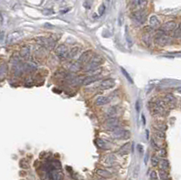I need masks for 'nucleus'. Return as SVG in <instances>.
Instances as JSON below:
<instances>
[{
  "label": "nucleus",
  "mask_w": 181,
  "mask_h": 180,
  "mask_svg": "<svg viewBox=\"0 0 181 180\" xmlns=\"http://www.w3.org/2000/svg\"><path fill=\"white\" fill-rule=\"evenodd\" d=\"M104 127L107 129L110 130V131H114L115 129L120 128V120H119L118 118H109V119L105 120Z\"/></svg>",
  "instance_id": "4"
},
{
  "label": "nucleus",
  "mask_w": 181,
  "mask_h": 180,
  "mask_svg": "<svg viewBox=\"0 0 181 180\" xmlns=\"http://www.w3.org/2000/svg\"><path fill=\"white\" fill-rule=\"evenodd\" d=\"M159 167L161 170H165L167 171V169L169 168V162H168V160L166 158H163L159 161Z\"/></svg>",
  "instance_id": "23"
},
{
  "label": "nucleus",
  "mask_w": 181,
  "mask_h": 180,
  "mask_svg": "<svg viewBox=\"0 0 181 180\" xmlns=\"http://www.w3.org/2000/svg\"><path fill=\"white\" fill-rule=\"evenodd\" d=\"M121 72H122V74H123V75L124 76H125V78L129 81V82L130 83H132V84H133L134 83H133V80H132V77H130V75H129V72L125 70V69H124V68L123 67H121Z\"/></svg>",
  "instance_id": "26"
},
{
  "label": "nucleus",
  "mask_w": 181,
  "mask_h": 180,
  "mask_svg": "<svg viewBox=\"0 0 181 180\" xmlns=\"http://www.w3.org/2000/svg\"><path fill=\"white\" fill-rule=\"evenodd\" d=\"M96 174H97L99 177H101L102 178H110L112 176L110 172H109L108 170H106V169H102V168L97 169Z\"/></svg>",
  "instance_id": "16"
},
{
  "label": "nucleus",
  "mask_w": 181,
  "mask_h": 180,
  "mask_svg": "<svg viewBox=\"0 0 181 180\" xmlns=\"http://www.w3.org/2000/svg\"><path fill=\"white\" fill-rule=\"evenodd\" d=\"M102 64V58L100 56V55L96 54V55H92V58L90 59V61L87 63L86 66L84 67V71L89 72L92 70L96 69V68H99V66Z\"/></svg>",
  "instance_id": "1"
},
{
  "label": "nucleus",
  "mask_w": 181,
  "mask_h": 180,
  "mask_svg": "<svg viewBox=\"0 0 181 180\" xmlns=\"http://www.w3.org/2000/svg\"><path fill=\"white\" fill-rule=\"evenodd\" d=\"M110 102V98L105 97V96H100L96 99L95 103L98 106H103V105L107 104Z\"/></svg>",
  "instance_id": "17"
},
{
  "label": "nucleus",
  "mask_w": 181,
  "mask_h": 180,
  "mask_svg": "<svg viewBox=\"0 0 181 180\" xmlns=\"http://www.w3.org/2000/svg\"><path fill=\"white\" fill-rule=\"evenodd\" d=\"M114 161H115V158L112 156V155H108V156H106L104 159V162L108 165H112L114 163Z\"/></svg>",
  "instance_id": "27"
},
{
  "label": "nucleus",
  "mask_w": 181,
  "mask_h": 180,
  "mask_svg": "<svg viewBox=\"0 0 181 180\" xmlns=\"http://www.w3.org/2000/svg\"><path fill=\"white\" fill-rule=\"evenodd\" d=\"M35 42L38 43V45H42V46H45V47H47V45H48V38H46V37H43V36H37L35 38Z\"/></svg>",
  "instance_id": "18"
},
{
  "label": "nucleus",
  "mask_w": 181,
  "mask_h": 180,
  "mask_svg": "<svg viewBox=\"0 0 181 180\" xmlns=\"http://www.w3.org/2000/svg\"><path fill=\"white\" fill-rule=\"evenodd\" d=\"M101 75L100 74H98V75H92V76H89V77H86L83 81V85L87 86V85H90L93 83L97 82V81H99L100 79H101Z\"/></svg>",
  "instance_id": "13"
},
{
  "label": "nucleus",
  "mask_w": 181,
  "mask_h": 180,
  "mask_svg": "<svg viewBox=\"0 0 181 180\" xmlns=\"http://www.w3.org/2000/svg\"><path fill=\"white\" fill-rule=\"evenodd\" d=\"M159 157L162 158H165L167 157V150L166 148H160V150H159Z\"/></svg>",
  "instance_id": "35"
},
{
  "label": "nucleus",
  "mask_w": 181,
  "mask_h": 180,
  "mask_svg": "<svg viewBox=\"0 0 181 180\" xmlns=\"http://www.w3.org/2000/svg\"><path fill=\"white\" fill-rule=\"evenodd\" d=\"M150 161H151V165L152 166H158L159 165V158L158 156H156V155H153V156L151 157L150 158Z\"/></svg>",
  "instance_id": "28"
},
{
  "label": "nucleus",
  "mask_w": 181,
  "mask_h": 180,
  "mask_svg": "<svg viewBox=\"0 0 181 180\" xmlns=\"http://www.w3.org/2000/svg\"><path fill=\"white\" fill-rule=\"evenodd\" d=\"M136 110L138 111V112H140V102L139 99L136 102Z\"/></svg>",
  "instance_id": "41"
},
{
  "label": "nucleus",
  "mask_w": 181,
  "mask_h": 180,
  "mask_svg": "<svg viewBox=\"0 0 181 180\" xmlns=\"http://www.w3.org/2000/svg\"><path fill=\"white\" fill-rule=\"evenodd\" d=\"M155 102L157 103V104H159V106L163 107L164 109H167L168 106H169V105H168V103L165 101V99H157V100L155 101Z\"/></svg>",
  "instance_id": "25"
},
{
  "label": "nucleus",
  "mask_w": 181,
  "mask_h": 180,
  "mask_svg": "<svg viewBox=\"0 0 181 180\" xmlns=\"http://www.w3.org/2000/svg\"><path fill=\"white\" fill-rule=\"evenodd\" d=\"M169 41H170V38L166 35V33L164 32V31H162L161 29H160L159 32L157 33L155 39H154V42H155L156 45H161V46L167 45V43H169Z\"/></svg>",
  "instance_id": "2"
},
{
  "label": "nucleus",
  "mask_w": 181,
  "mask_h": 180,
  "mask_svg": "<svg viewBox=\"0 0 181 180\" xmlns=\"http://www.w3.org/2000/svg\"><path fill=\"white\" fill-rule=\"evenodd\" d=\"M104 12H105V5L102 4L101 7H99V15L100 16H102L104 14Z\"/></svg>",
  "instance_id": "39"
},
{
  "label": "nucleus",
  "mask_w": 181,
  "mask_h": 180,
  "mask_svg": "<svg viewBox=\"0 0 181 180\" xmlns=\"http://www.w3.org/2000/svg\"><path fill=\"white\" fill-rule=\"evenodd\" d=\"M117 112V110L115 107H110L107 111H106V115L109 116V118H111V117H113Z\"/></svg>",
  "instance_id": "30"
},
{
  "label": "nucleus",
  "mask_w": 181,
  "mask_h": 180,
  "mask_svg": "<svg viewBox=\"0 0 181 180\" xmlns=\"http://www.w3.org/2000/svg\"><path fill=\"white\" fill-rule=\"evenodd\" d=\"M55 76L57 78H67L69 76V73H67L64 71H60V72H57L55 73Z\"/></svg>",
  "instance_id": "31"
},
{
  "label": "nucleus",
  "mask_w": 181,
  "mask_h": 180,
  "mask_svg": "<svg viewBox=\"0 0 181 180\" xmlns=\"http://www.w3.org/2000/svg\"><path fill=\"white\" fill-rule=\"evenodd\" d=\"M164 99H165V101L168 103V105H169V106H173V105L176 104V98H175L170 93L166 94L165 97H164Z\"/></svg>",
  "instance_id": "22"
},
{
  "label": "nucleus",
  "mask_w": 181,
  "mask_h": 180,
  "mask_svg": "<svg viewBox=\"0 0 181 180\" xmlns=\"http://www.w3.org/2000/svg\"><path fill=\"white\" fill-rule=\"evenodd\" d=\"M150 145H151V147H152L153 150H155L159 151V150H160L159 147V145L157 144V142H156V141L154 140V139H150Z\"/></svg>",
  "instance_id": "33"
},
{
  "label": "nucleus",
  "mask_w": 181,
  "mask_h": 180,
  "mask_svg": "<svg viewBox=\"0 0 181 180\" xmlns=\"http://www.w3.org/2000/svg\"><path fill=\"white\" fill-rule=\"evenodd\" d=\"M148 22H149V24H150V26H152V27L159 26V24H160L159 19L158 18V16H151L149 17Z\"/></svg>",
  "instance_id": "20"
},
{
  "label": "nucleus",
  "mask_w": 181,
  "mask_h": 180,
  "mask_svg": "<svg viewBox=\"0 0 181 180\" xmlns=\"http://www.w3.org/2000/svg\"><path fill=\"white\" fill-rule=\"evenodd\" d=\"M159 177L162 180H167V173L165 170H159Z\"/></svg>",
  "instance_id": "34"
},
{
  "label": "nucleus",
  "mask_w": 181,
  "mask_h": 180,
  "mask_svg": "<svg viewBox=\"0 0 181 180\" xmlns=\"http://www.w3.org/2000/svg\"><path fill=\"white\" fill-rule=\"evenodd\" d=\"M112 138L117 139H128L130 137V132L127 129H121V127L115 129L114 131H112Z\"/></svg>",
  "instance_id": "3"
},
{
  "label": "nucleus",
  "mask_w": 181,
  "mask_h": 180,
  "mask_svg": "<svg viewBox=\"0 0 181 180\" xmlns=\"http://www.w3.org/2000/svg\"><path fill=\"white\" fill-rule=\"evenodd\" d=\"M149 110H150V112L154 115H158V116H162L166 114L167 109H164L163 107L159 106V104H157L155 102L151 103H149Z\"/></svg>",
  "instance_id": "5"
},
{
  "label": "nucleus",
  "mask_w": 181,
  "mask_h": 180,
  "mask_svg": "<svg viewBox=\"0 0 181 180\" xmlns=\"http://www.w3.org/2000/svg\"><path fill=\"white\" fill-rule=\"evenodd\" d=\"M24 35L22 31H13L10 34H8V35L7 36V43H15L17 40H19L20 38H22Z\"/></svg>",
  "instance_id": "7"
},
{
  "label": "nucleus",
  "mask_w": 181,
  "mask_h": 180,
  "mask_svg": "<svg viewBox=\"0 0 181 180\" xmlns=\"http://www.w3.org/2000/svg\"><path fill=\"white\" fill-rule=\"evenodd\" d=\"M156 128H157V129H159V130H161V131H165V130L167 129V126L165 125V124L159 123V124H158L157 126H156Z\"/></svg>",
  "instance_id": "37"
},
{
  "label": "nucleus",
  "mask_w": 181,
  "mask_h": 180,
  "mask_svg": "<svg viewBox=\"0 0 181 180\" xmlns=\"http://www.w3.org/2000/svg\"><path fill=\"white\" fill-rule=\"evenodd\" d=\"M80 52H81V48L78 47V46L72 48L71 50H69V53H68L67 59H73V58H75L76 56H78V55H79ZM79 56H80V55H79Z\"/></svg>",
  "instance_id": "15"
},
{
  "label": "nucleus",
  "mask_w": 181,
  "mask_h": 180,
  "mask_svg": "<svg viewBox=\"0 0 181 180\" xmlns=\"http://www.w3.org/2000/svg\"><path fill=\"white\" fill-rule=\"evenodd\" d=\"M178 91L179 92H181V88H178Z\"/></svg>",
  "instance_id": "45"
},
{
  "label": "nucleus",
  "mask_w": 181,
  "mask_h": 180,
  "mask_svg": "<svg viewBox=\"0 0 181 180\" xmlns=\"http://www.w3.org/2000/svg\"><path fill=\"white\" fill-rule=\"evenodd\" d=\"M81 69H82V66H81V64L78 63V62H75V63H70L67 66V70L72 72H77Z\"/></svg>",
  "instance_id": "14"
},
{
  "label": "nucleus",
  "mask_w": 181,
  "mask_h": 180,
  "mask_svg": "<svg viewBox=\"0 0 181 180\" xmlns=\"http://www.w3.org/2000/svg\"><path fill=\"white\" fill-rule=\"evenodd\" d=\"M96 144L97 146L100 148H106V144H105V142L101 139H96Z\"/></svg>",
  "instance_id": "32"
},
{
  "label": "nucleus",
  "mask_w": 181,
  "mask_h": 180,
  "mask_svg": "<svg viewBox=\"0 0 181 180\" xmlns=\"http://www.w3.org/2000/svg\"><path fill=\"white\" fill-rule=\"evenodd\" d=\"M130 150V143L128 142V143L124 144L121 148H120V153L121 154H128Z\"/></svg>",
  "instance_id": "24"
},
{
  "label": "nucleus",
  "mask_w": 181,
  "mask_h": 180,
  "mask_svg": "<svg viewBox=\"0 0 181 180\" xmlns=\"http://www.w3.org/2000/svg\"><path fill=\"white\" fill-rule=\"evenodd\" d=\"M155 136L157 137L159 139H165L166 138V135H165V132L164 131H161V130H159L157 129L155 131Z\"/></svg>",
  "instance_id": "29"
},
{
  "label": "nucleus",
  "mask_w": 181,
  "mask_h": 180,
  "mask_svg": "<svg viewBox=\"0 0 181 180\" xmlns=\"http://www.w3.org/2000/svg\"><path fill=\"white\" fill-rule=\"evenodd\" d=\"M149 177H150V180H159V176L155 170H152L150 172V174H149Z\"/></svg>",
  "instance_id": "36"
},
{
  "label": "nucleus",
  "mask_w": 181,
  "mask_h": 180,
  "mask_svg": "<svg viewBox=\"0 0 181 180\" xmlns=\"http://www.w3.org/2000/svg\"><path fill=\"white\" fill-rule=\"evenodd\" d=\"M114 85H115V81L111 78H108V79L102 81L101 84H100V88L102 90H107V89L112 88Z\"/></svg>",
  "instance_id": "10"
},
{
  "label": "nucleus",
  "mask_w": 181,
  "mask_h": 180,
  "mask_svg": "<svg viewBox=\"0 0 181 180\" xmlns=\"http://www.w3.org/2000/svg\"><path fill=\"white\" fill-rule=\"evenodd\" d=\"M55 53L57 54V56H59L60 58L67 59L68 53H69V49H68V47L65 45H64V43H61V45H59L56 47Z\"/></svg>",
  "instance_id": "6"
},
{
  "label": "nucleus",
  "mask_w": 181,
  "mask_h": 180,
  "mask_svg": "<svg viewBox=\"0 0 181 180\" xmlns=\"http://www.w3.org/2000/svg\"><path fill=\"white\" fill-rule=\"evenodd\" d=\"M135 7L139 8V10H143L148 5V0H136L134 2Z\"/></svg>",
  "instance_id": "19"
},
{
  "label": "nucleus",
  "mask_w": 181,
  "mask_h": 180,
  "mask_svg": "<svg viewBox=\"0 0 181 180\" xmlns=\"http://www.w3.org/2000/svg\"><path fill=\"white\" fill-rule=\"evenodd\" d=\"M141 119H142V123L145 125V124H146V119H145V117H144V115H143V114L141 115Z\"/></svg>",
  "instance_id": "44"
},
{
  "label": "nucleus",
  "mask_w": 181,
  "mask_h": 180,
  "mask_svg": "<svg viewBox=\"0 0 181 180\" xmlns=\"http://www.w3.org/2000/svg\"><path fill=\"white\" fill-rule=\"evenodd\" d=\"M137 148H138L140 154H142L143 153V147L140 144H138V146H137Z\"/></svg>",
  "instance_id": "42"
},
{
  "label": "nucleus",
  "mask_w": 181,
  "mask_h": 180,
  "mask_svg": "<svg viewBox=\"0 0 181 180\" xmlns=\"http://www.w3.org/2000/svg\"><path fill=\"white\" fill-rule=\"evenodd\" d=\"M125 36H126V39H127V42L129 43V45H132V39H129V29H128V26H126L125 28Z\"/></svg>",
  "instance_id": "38"
},
{
  "label": "nucleus",
  "mask_w": 181,
  "mask_h": 180,
  "mask_svg": "<svg viewBox=\"0 0 181 180\" xmlns=\"http://www.w3.org/2000/svg\"><path fill=\"white\" fill-rule=\"evenodd\" d=\"M26 83H33V79H32V77H27L26 80Z\"/></svg>",
  "instance_id": "43"
},
{
  "label": "nucleus",
  "mask_w": 181,
  "mask_h": 180,
  "mask_svg": "<svg viewBox=\"0 0 181 180\" xmlns=\"http://www.w3.org/2000/svg\"><path fill=\"white\" fill-rule=\"evenodd\" d=\"M132 18L137 23L143 24L146 20V13L143 10H138L132 15Z\"/></svg>",
  "instance_id": "8"
},
{
  "label": "nucleus",
  "mask_w": 181,
  "mask_h": 180,
  "mask_svg": "<svg viewBox=\"0 0 181 180\" xmlns=\"http://www.w3.org/2000/svg\"><path fill=\"white\" fill-rule=\"evenodd\" d=\"M30 47L29 46H24L21 48V50H20V53H19V55H20V57L22 58H27L29 57V55H30Z\"/></svg>",
  "instance_id": "21"
},
{
  "label": "nucleus",
  "mask_w": 181,
  "mask_h": 180,
  "mask_svg": "<svg viewBox=\"0 0 181 180\" xmlns=\"http://www.w3.org/2000/svg\"><path fill=\"white\" fill-rule=\"evenodd\" d=\"M92 52L91 50L86 51V52H83V53L79 56L77 62H78V63H80V64H87V63H88V62L90 61V59L92 58Z\"/></svg>",
  "instance_id": "11"
},
{
  "label": "nucleus",
  "mask_w": 181,
  "mask_h": 180,
  "mask_svg": "<svg viewBox=\"0 0 181 180\" xmlns=\"http://www.w3.org/2000/svg\"><path fill=\"white\" fill-rule=\"evenodd\" d=\"M49 175H50V177L52 178V180H63V177H64L62 172L58 169H55V168L50 171Z\"/></svg>",
  "instance_id": "12"
},
{
  "label": "nucleus",
  "mask_w": 181,
  "mask_h": 180,
  "mask_svg": "<svg viewBox=\"0 0 181 180\" xmlns=\"http://www.w3.org/2000/svg\"><path fill=\"white\" fill-rule=\"evenodd\" d=\"M123 24V15L121 13L120 16H119V26H121Z\"/></svg>",
  "instance_id": "40"
},
{
  "label": "nucleus",
  "mask_w": 181,
  "mask_h": 180,
  "mask_svg": "<svg viewBox=\"0 0 181 180\" xmlns=\"http://www.w3.org/2000/svg\"><path fill=\"white\" fill-rule=\"evenodd\" d=\"M178 27V24L175 21H168L165 24H162V26L160 27V29L162 31H164V32L167 34V32H172L175 29Z\"/></svg>",
  "instance_id": "9"
}]
</instances>
